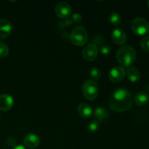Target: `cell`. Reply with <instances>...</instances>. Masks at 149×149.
<instances>
[{"label":"cell","instance_id":"obj_1","mask_svg":"<svg viewBox=\"0 0 149 149\" xmlns=\"http://www.w3.org/2000/svg\"><path fill=\"white\" fill-rule=\"evenodd\" d=\"M132 95L130 92L125 88H119L115 90L109 100L111 109L115 112H123L132 107Z\"/></svg>","mask_w":149,"mask_h":149},{"label":"cell","instance_id":"obj_2","mask_svg":"<svg viewBox=\"0 0 149 149\" xmlns=\"http://www.w3.org/2000/svg\"><path fill=\"white\" fill-rule=\"evenodd\" d=\"M116 58L121 65L129 67L136 59V51L130 45L121 47L116 52Z\"/></svg>","mask_w":149,"mask_h":149},{"label":"cell","instance_id":"obj_3","mask_svg":"<svg viewBox=\"0 0 149 149\" xmlns=\"http://www.w3.org/2000/svg\"><path fill=\"white\" fill-rule=\"evenodd\" d=\"M71 41L74 45L78 47L83 46L88 41V33L83 26H76L71 33Z\"/></svg>","mask_w":149,"mask_h":149},{"label":"cell","instance_id":"obj_4","mask_svg":"<svg viewBox=\"0 0 149 149\" xmlns=\"http://www.w3.org/2000/svg\"><path fill=\"white\" fill-rule=\"evenodd\" d=\"M82 93L86 99L94 100L98 95V84L94 80H87L83 84Z\"/></svg>","mask_w":149,"mask_h":149},{"label":"cell","instance_id":"obj_5","mask_svg":"<svg viewBox=\"0 0 149 149\" xmlns=\"http://www.w3.org/2000/svg\"><path fill=\"white\" fill-rule=\"evenodd\" d=\"M132 31L138 36H144L149 32V23L143 17H136L131 23Z\"/></svg>","mask_w":149,"mask_h":149},{"label":"cell","instance_id":"obj_6","mask_svg":"<svg viewBox=\"0 0 149 149\" xmlns=\"http://www.w3.org/2000/svg\"><path fill=\"white\" fill-rule=\"evenodd\" d=\"M55 12L56 15L60 18L67 19L71 14V7L68 3L61 1L55 7Z\"/></svg>","mask_w":149,"mask_h":149},{"label":"cell","instance_id":"obj_7","mask_svg":"<svg viewBox=\"0 0 149 149\" xmlns=\"http://www.w3.org/2000/svg\"><path fill=\"white\" fill-rule=\"evenodd\" d=\"M98 55V48L95 44H89L82 51V55L84 60L87 61H93Z\"/></svg>","mask_w":149,"mask_h":149},{"label":"cell","instance_id":"obj_8","mask_svg":"<svg viewBox=\"0 0 149 149\" xmlns=\"http://www.w3.org/2000/svg\"><path fill=\"white\" fill-rule=\"evenodd\" d=\"M125 68L121 66H115L111 68L109 74V79L113 82H119L121 81L125 77Z\"/></svg>","mask_w":149,"mask_h":149},{"label":"cell","instance_id":"obj_9","mask_svg":"<svg viewBox=\"0 0 149 149\" xmlns=\"http://www.w3.org/2000/svg\"><path fill=\"white\" fill-rule=\"evenodd\" d=\"M13 29L11 23L7 19H0V40L5 39L10 35Z\"/></svg>","mask_w":149,"mask_h":149},{"label":"cell","instance_id":"obj_10","mask_svg":"<svg viewBox=\"0 0 149 149\" xmlns=\"http://www.w3.org/2000/svg\"><path fill=\"white\" fill-rule=\"evenodd\" d=\"M25 146L30 149L37 148L40 144V138L34 133H29L24 138Z\"/></svg>","mask_w":149,"mask_h":149},{"label":"cell","instance_id":"obj_11","mask_svg":"<svg viewBox=\"0 0 149 149\" xmlns=\"http://www.w3.org/2000/svg\"><path fill=\"white\" fill-rule=\"evenodd\" d=\"M113 42L117 45H123L127 42V35L122 29H116L111 33Z\"/></svg>","mask_w":149,"mask_h":149},{"label":"cell","instance_id":"obj_12","mask_svg":"<svg viewBox=\"0 0 149 149\" xmlns=\"http://www.w3.org/2000/svg\"><path fill=\"white\" fill-rule=\"evenodd\" d=\"M14 100L13 97L8 94H2L0 95V110L7 111L13 106Z\"/></svg>","mask_w":149,"mask_h":149},{"label":"cell","instance_id":"obj_13","mask_svg":"<svg viewBox=\"0 0 149 149\" xmlns=\"http://www.w3.org/2000/svg\"><path fill=\"white\" fill-rule=\"evenodd\" d=\"M78 113L81 117L90 118L93 114V109L87 103H81L78 106Z\"/></svg>","mask_w":149,"mask_h":149},{"label":"cell","instance_id":"obj_14","mask_svg":"<svg viewBox=\"0 0 149 149\" xmlns=\"http://www.w3.org/2000/svg\"><path fill=\"white\" fill-rule=\"evenodd\" d=\"M95 118L97 122H103L108 119L109 116V111L106 108L98 107L95 110Z\"/></svg>","mask_w":149,"mask_h":149},{"label":"cell","instance_id":"obj_15","mask_svg":"<svg viewBox=\"0 0 149 149\" xmlns=\"http://www.w3.org/2000/svg\"><path fill=\"white\" fill-rule=\"evenodd\" d=\"M127 76L132 82H136L141 78V72L135 67H130L127 70Z\"/></svg>","mask_w":149,"mask_h":149},{"label":"cell","instance_id":"obj_16","mask_svg":"<svg viewBox=\"0 0 149 149\" xmlns=\"http://www.w3.org/2000/svg\"><path fill=\"white\" fill-rule=\"evenodd\" d=\"M148 95L145 92H140L135 95V102L139 106H145L148 102Z\"/></svg>","mask_w":149,"mask_h":149},{"label":"cell","instance_id":"obj_17","mask_svg":"<svg viewBox=\"0 0 149 149\" xmlns=\"http://www.w3.org/2000/svg\"><path fill=\"white\" fill-rule=\"evenodd\" d=\"M109 21L113 26H118L122 21V17L116 12H112L109 15Z\"/></svg>","mask_w":149,"mask_h":149},{"label":"cell","instance_id":"obj_18","mask_svg":"<svg viewBox=\"0 0 149 149\" xmlns=\"http://www.w3.org/2000/svg\"><path fill=\"white\" fill-rule=\"evenodd\" d=\"M100 127V123L97 121H93V122H90L87 126V130L90 133H94L96 132L99 130Z\"/></svg>","mask_w":149,"mask_h":149},{"label":"cell","instance_id":"obj_19","mask_svg":"<svg viewBox=\"0 0 149 149\" xmlns=\"http://www.w3.org/2000/svg\"><path fill=\"white\" fill-rule=\"evenodd\" d=\"M9 54V47L5 43L0 42V58H5Z\"/></svg>","mask_w":149,"mask_h":149},{"label":"cell","instance_id":"obj_20","mask_svg":"<svg viewBox=\"0 0 149 149\" xmlns=\"http://www.w3.org/2000/svg\"><path fill=\"white\" fill-rule=\"evenodd\" d=\"M90 74L91 76V77L94 79H99L101 77V72H100V70L97 67H93L90 69Z\"/></svg>","mask_w":149,"mask_h":149},{"label":"cell","instance_id":"obj_21","mask_svg":"<svg viewBox=\"0 0 149 149\" xmlns=\"http://www.w3.org/2000/svg\"><path fill=\"white\" fill-rule=\"evenodd\" d=\"M141 47L144 51L148 52L149 51V36H145L141 41Z\"/></svg>","mask_w":149,"mask_h":149},{"label":"cell","instance_id":"obj_22","mask_svg":"<svg viewBox=\"0 0 149 149\" xmlns=\"http://www.w3.org/2000/svg\"><path fill=\"white\" fill-rule=\"evenodd\" d=\"M111 47L107 45H102L100 46V52L103 55H108L110 53Z\"/></svg>","mask_w":149,"mask_h":149},{"label":"cell","instance_id":"obj_23","mask_svg":"<svg viewBox=\"0 0 149 149\" xmlns=\"http://www.w3.org/2000/svg\"><path fill=\"white\" fill-rule=\"evenodd\" d=\"M72 20L75 23H79L81 21V16L79 13H74L72 15Z\"/></svg>","mask_w":149,"mask_h":149},{"label":"cell","instance_id":"obj_24","mask_svg":"<svg viewBox=\"0 0 149 149\" xmlns=\"http://www.w3.org/2000/svg\"><path fill=\"white\" fill-rule=\"evenodd\" d=\"M7 143H8L9 146H15V139L13 137H9L7 138Z\"/></svg>","mask_w":149,"mask_h":149},{"label":"cell","instance_id":"obj_25","mask_svg":"<svg viewBox=\"0 0 149 149\" xmlns=\"http://www.w3.org/2000/svg\"><path fill=\"white\" fill-rule=\"evenodd\" d=\"M64 23H65V26H71V25L73 23L72 19H71V18L65 19V22H64Z\"/></svg>","mask_w":149,"mask_h":149},{"label":"cell","instance_id":"obj_26","mask_svg":"<svg viewBox=\"0 0 149 149\" xmlns=\"http://www.w3.org/2000/svg\"><path fill=\"white\" fill-rule=\"evenodd\" d=\"M13 149H26V148H25L24 146H23L17 145V146H15L13 147Z\"/></svg>","mask_w":149,"mask_h":149},{"label":"cell","instance_id":"obj_27","mask_svg":"<svg viewBox=\"0 0 149 149\" xmlns=\"http://www.w3.org/2000/svg\"><path fill=\"white\" fill-rule=\"evenodd\" d=\"M148 7H149V1H148Z\"/></svg>","mask_w":149,"mask_h":149},{"label":"cell","instance_id":"obj_28","mask_svg":"<svg viewBox=\"0 0 149 149\" xmlns=\"http://www.w3.org/2000/svg\"><path fill=\"white\" fill-rule=\"evenodd\" d=\"M0 118H1V115H0Z\"/></svg>","mask_w":149,"mask_h":149}]
</instances>
